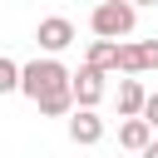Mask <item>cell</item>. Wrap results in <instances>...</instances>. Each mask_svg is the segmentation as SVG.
Here are the masks:
<instances>
[{"instance_id":"1","label":"cell","mask_w":158,"mask_h":158,"mask_svg":"<svg viewBox=\"0 0 158 158\" xmlns=\"http://www.w3.org/2000/svg\"><path fill=\"white\" fill-rule=\"evenodd\" d=\"M69 84V69L54 59V54H44V59H30V64H20V94L35 104V99H44L49 89H64Z\"/></svg>"},{"instance_id":"2","label":"cell","mask_w":158,"mask_h":158,"mask_svg":"<svg viewBox=\"0 0 158 158\" xmlns=\"http://www.w3.org/2000/svg\"><path fill=\"white\" fill-rule=\"evenodd\" d=\"M138 25V5L133 0H99L94 15H89V30L104 35V40H128Z\"/></svg>"},{"instance_id":"3","label":"cell","mask_w":158,"mask_h":158,"mask_svg":"<svg viewBox=\"0 0 158 158\" xmlns=\"http://www.w3.org/2000/svg\"><path fill=\"white\" fill-rule=\"evenodd\" d=\"M148 69H158V40H123L118 74H148Z\"/></svg>"},{"instance_id":"4","label":"cell","mask_w":158,"mask_h":158,"mask_svg":"<svg viewBox=\"0 0 158 158\" xmlns=\"http://www.w3.org/2000/svg\"><path fill=\"white\" fill-rule=\"evenodd\" d=\"M35 44H40L44 54H59V49H69V44H74V25H69L64 15H49V20H40Z\"/></svg>"},{"instance_id":"5","label":"cell","mask_w":158,"mask_h":158,"mask_svg":"<svg viewBox=\"0 0 158 158\" xmlns=\"http://www.w3.org/2000/svg\"><path fill=\"white\" fill-rule=\"evenodd\" d=\"M69 89H74V104L99 109V99H104V69H94V64L84 59V69H79V74H69Z\"/></svg>"},{"instance_id":"6","label":"cell","mask_w":158,"mask_h":158,"mask_svg":"<svg viewBox=\"0 0 158 158\" xmlns=\"http://www.w3.org/2000/svg\"><path fill=\"white\" fill-rule=\"evenodd\" d=\"M69 138H74V143H84V148H89V143H99V138H104V118H99L94 109L74 104V114H69Z\"/></svg>"},{"instance_id":"7","label":"cell","mask_w":158,"mask_h":158,"mask_svg":"<svg viewBox=\"0 0 158 158\" xmlns=\"http://www.w3.org/2000/svg\"><path fill=\"white\" fill-rule=\"evenodd\" d=\"M153 133H158V128H153V123H148L143 114H128V118L118 123V143H123L128 153H143V148L153 143Z\"/></svg>"},{"instance_id":"8","label":"cell","mask_w":158,"mask_h":158,"mask_svg":"<svg viewBox=\"0 0 158 158\" xmlns=\"http://www.w3.org/2000/svg\"><path fill=\"white\" fill-rule=\"evenodd\" d=\"M118 44H123V40H104V35H99V40L84 49V59H89L94 69H104V74H118Z\"/></svg>"},{"instance_id":"9","label":"cell","mask_w":158,"mask_h":158,"mask_svg":"<svg viewBox=\"0 0 158 158\" xmlns=\"http://www.w3.org/2000/svg\"><path fill=\"white\" fill-rule=\"evenodd\" d=\"M143 99H148V89L138 84V74L118 79V118H128V114H143Z\"/></svg>"},{"instance_id":"10","label":"cell","mask_w":158,"mask_h":158,"mask_svg":"<svg viewBox=\"0 0 158 158\" xmlns=\"http://www.w3.org/2000/svg\"><path fill=\"white\" fill-rule=\"evenodd\" d=\"M35 109L44 114V118H64V114H74V89L64 84V89H49L44 99H35Z\"/></svg>"},{"instance_id":"11","label":"cell","mask_w":158,"mask_h":158,"mask_svg":"<svg viewBox=\"0 0 158 158\" xmlns=\"http://www.w3.org/2000/svg\"><path fill=\"white\" fill-rule=\"evenodd\" d=\"M15 89H20V64L0 54V94H15Z\"/></svg>"},{"instance_id":"12","label":"cell","mask_w":158,"mask_h":158,"mask_svg":"<svg viewBox=\"0 0 158 158\" xmlns=\"http://www.w3.org/2000/svg\"><path fill=\"white\" fill-rule=\"evenodd\" d=\"M143 118L158 128V94H148V99H143Z\"/></svg>"},{"instance_id":"13","label":"cell","mask_w":158,"mask_h":158,"mask_svg":"<svg viewBox=\"0 0 158 158\" xmlns=\"http://www.w3.org/2000/svg\"><path fill=\"white\" fill-rule=\"evenodd\" d=\"M143 158H158V138H153V143H148V148H143Z\"/></svg>"},{"instance_id":"14","label":"cell","mask_w":158,"mask_h":158,"mask_svg":"<svg viewBox=\"0 0 158 158\" xmlns=\"http://www.w3.org/2000/svg\"><path fill=\"white\" fill-rule=\"evenodd\" d=\"M133 5H138V10H143V5H158V0H133Z\"/></svg>"}]
</instances>
